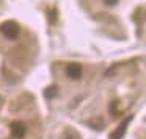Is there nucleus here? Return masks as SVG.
<instances>
[{"label":"nucleus","mask_w":146,"mask_h":139,"mask_svg":"<svg viewBox=\"0 0 146 139\" xmlns=\"http://www.w3.org/2000/svg\"><path fill=\"white\" fill-rule=\"evenodd\" d=\"M0 31H2L3 36H7L8 39H14L19 35V25L16 22H5L3 25L0 27Z\"/></svg>","instance_id":"f257e3e1"},{"label":"nucleus","mask_w":146,"mask_h":139,"mask_svg":"<svg viewBox=\"0 0 146 139\" xmlns=\"http://www.w3.org/2000/svg\"><path fill=\"white\" fill-rule=\"evenodd\" d=\"M66 75L71 80H79L82 77V66L77 63H71L66 66Z\"/></svg>","instance_id":"f03ea898"},{"label":"nucleus","mask_w":146,"mask_h":139,"mask_svg":"<svg viewBox=\"0 0 146 139\" xmlns=\"http://www.w3.org/2000/svg\"><path fill=\"white\" fill-rule=\"evenodd\" d=\"M130 120H132V117H126V119L123 120V122L119 123V125H118V128L115 130L113 133H111V136L110 138L111 139H121L124 136V133H126V130H127V127H129V123H130Z\"/></svg>","instance_id":"7ed1b4c3"},{"label":"nucleus","mask_w":146,"mask_h":139,"mask_svg":"<svg viewBox=\"0 0 146 139\" xmlns=\"http://www.w3.org/2000/svg\"><path fill=\"white\" fill-rule=\"evenodd\" d=\"M25 131H27L25 123H22V122H13L11 123V133H13L14 139H22L24 136H25Z\"/></svg>","instance_id":"20e7f679"},{"label":"nucleus","mask_w":146,"mask_h":139,"mask_svg":"<svg viewBox=\"0 0 146 139\" xmlns=\"http://www.w3.org/2000/svg\"><path fill=\"white\" fill-rule=\"evenodd\" d=\"M55 94H57V88H55V86H52V88H49L47 91H46V97H49V98L55 97Z\"/></svg>","instance_id":"39448f33"},{"label":"nucleus","mask_w":146,"mask_h":139,"mask_svg":"<svg viewBox=\"0 0 146 139\" xmlns=\"http://www.w3.org/2000/svg\"><path fill=\"white\" fill-rule=\"evenodd\" d=\"M104 2H105V5H108V7H113V5L118 3V0H104Z\"/></svg>","instance_id":"423d86ee"}]
</instances>
